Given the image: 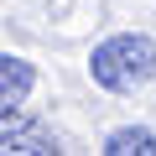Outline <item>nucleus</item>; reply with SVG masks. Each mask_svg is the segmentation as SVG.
<instances>
[{
    "mask_svg": "<svg viewBox=\"0 0 156 156\" xmlns=\"http://www.w3.org/2000/svg\"><path fill=\"white\" fill-rule=\"evenodd\" d=\"M94 83L109 89V94H130L135 83H146V78L156 73V42L151 37H109L94 47Z\"/></svg>",
    "mask_w": 156,
    "mask_h": 156,
    "instance_id": "obj_1",
    "label": "nucleus"
},
{
    "mask_svg": "<svg viewBox=\"0 0 156 156\" xmlns=\"http://www.w3.org/2000/svg\"><path fill=\"white\" fill-rule=\"evenodd\" d=\"M0 156H62V151L37 120L11 115V120H0Z\"/></svg>",
    "mask_w": 156,
    "mask_h": 156,
    "instance_id": "obj_2",
    "label": "nucleus"
},
{
    "mask_svg": "<svg viewBox=\"0 0 156 156\" xmlns=\"http://www.w3.org/2000/svg\"><path fill=\"white\" fill-rule=\"evenodd\" d=\"M31 83H37L31 62H21V57H11V52H0V115H5V120L21 109V99L31 94Z\"/></svg>",
    "mask_w": 156,
    "mask_h": 156,
    "instance_id": "obj_3",
    "label": "nucleus"
},
{
    "mask_svg": "<svg viewBox=\"0 0 156 156\" xmlns=\"http://www.w3.org/2000/svg\"><path fill=\"white\" fill-rule=\"evenodd\" d=\"M104 156H156V135H151V130L125 125V130H115V135H109Z\"/></svg>",
    "mask_w": 156,
    "mask_h": 156,
    "instance_id": "obj_4",
    "label": "nucleus"
}]
</instances>
